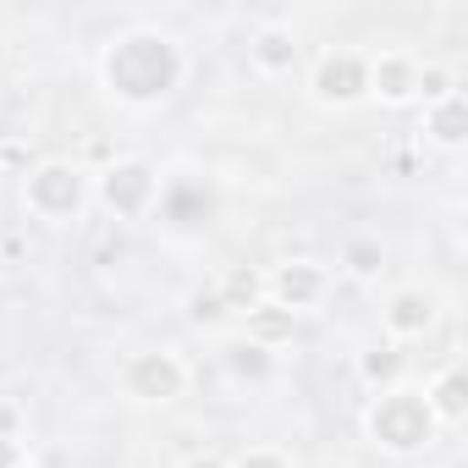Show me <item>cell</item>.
I'll list each match as a JSON object with an SVG mask.
<instances>
[{"mask_svg": "<svg viewBox=\"0 0 468 468\" xmlns=\"http://www.w3.org/2000/svg\"><path fill=\"white\" fill-rule=\"evenodd\" d=\"M226 314H231V309L220 303V292H193V298H187V320H193V325H220Z\"/></svg>", "mask_w": 468, "mask_h": 468, "instance_id": "ffe728a7", "label": "cell"}, {"mask_svg": "<svg viewBox=\"0 0 468 468\" xmlns=\"http://www.w3.org/2000/svg\"><path fill=\"white\" fill-rule=\"evenodd\" d=\"M100 72L122 105H160L182 83V50H176V39H165L154 28H133V34L111 39Z\"/></svg>", "mask_w": 468, "mask_h": 468, "instance_id": "6da1fadb", "label": "cell"}, {"mask_svg": "<svg viewBox=\"0 0 468 468\" xmlns=\"http://www.w3.org/2000/svg\"><path fill=\"white\" fill-rule=\"evenodd\" d=\"M292 331H298V314H287V309H276V303L249 309V342H260V347H282V342H292Z\"/></svg>", "mask_w": 468, "mask_h": 468, "instance_id": "4fadbf2b", "label": "cell"}, {"mask_svg": "<svg viewBox=\"0 0 468 468\" xmlns=\"http://www.w3.org/2000/svg\"><path fill=\"white\" fill-rule=\"evenodd\" d=\"M0 165H28V149L23 144H6V149H0Z\"/></svg>", "mask_w": 468, "mask_h": 468, "instance_id": "cb8c5ba5", "label": "cell"}, {"mask_svg": "<svg viewBox=\"0 0 468 468\" xmlns=\"http://www.w3.org/2000/svg\"><path fill=\"white\" fill-rule=\"evenodd\" d=\"M89 204V176L67 160H39L28 171V209L39 220H72Z\"/></svg>", "mask_w": 468, "mask_h": 468, "instance_id": "3957f363", "label": "cell"}, {"mask_svg": "<svg viewBox=\"0 0 468 468\" xmlns=\"http://www.w3.org/2000/svg\"><path fill=\"white\" fill-rule=\"evenodd\" d=\"M254 67L260 72H292L298 67V39H292V28H260L254 34Z\"/></svg>", "mask_w": 468, "mask_h": 468, "instance_id": "7c38bea8", "label": "cell"}, {"mask_svg": "<svg viewBox=\"0 0 468 468\" xmlns=\"http://www.w3.org/2000/svg\"><path fill=\"white\" fill-rule=\"evenodd\" d=\"M358 375H364L369 386H391V380L402 375V353H397V347H369L364 364H358Z\"/></svg>", "mask_w": 468, "mask_h": 468, "instance_id": "ac0fdd59", "label": "cell"}, {"mask_svg": "<svg viewBox=\"0 0 468 468\" xmlns=\"http://www.w3.org/2000/svg\"><path fill=\"white\" fill-rule=\"evenodd\" d=\"M23 441H12V435H0V468H23Z\"/></svg>", "mask_w": 468, "mask_h": 468, "instance_id": "7402d4cb", "label": "cell"}, {"mask_svg": "<svg viewBox=\"0 0 468 468\" xmlns=\"http://www.w3.org/2000/svg\"><path fill=\"white\" fill-rule=\"evenodd\" d=\"M342 265H347V276L369 282V276H380V271H386V249H380L375 238H353V243L342 249Z\"/></svg>", "mask_w": 468, "mask_h": 468, "instance_id": "e0dca14e", "label": "cell"}, {"mask_svg": "<svg viewBox=\"0 0 468 468\" xmlns=\"http://www.w3.org/2000/svg\"><path fill=\"white\" fill-rule=\"evenodd\" d=\"M231 468H292V463H287L276 446H254V452H243L238 463H231Z\"/></svg>", "mask_w": 468, "mask_h": 468, "instance_id": "44dd1931", "label": "cell"}, {"mask_svg": "<svg viewBox=\"0 0 468 468\" xmlns=\"http://www.w3.org/2000/svg\"><path fill=\"white\" fill-rule=\"evenodd\" d=\"M154 193H160V176H154L149 160H116V165L100 171V204L111 215H122V220L144 215L154 204Z\"/></svg>", "mask_w": 468, "mask_h": 468, "instance_id": "277c9868", "label": "cell"}, {"mask_svg": "<svg viewBox=\"0 0 468 468\" xmlns=\"http://www.w3.org/2000/svg\"><path fill=\"white\" fill-rule=\"evenodd\" d=\"M430 325H435V298L430 292H419V287L391 292V303H386V331L391 336H424Z\"/></svg>", "mask_w": 468, "mask_h": 468, "instance_id": "9c48e42d", "label": "cell"}, {"mask_svg": "<svg viewBox=\"0 0 468 468\" xmlns=\"http://www.w3.org/2000/svg\"><path fill=\"white\" fill-rule=\"evenodd\" d=\"M413 89H419V61H413V56L386 50V56L369 61V94H380L386 105H408V100H419Z\"/></svg>", "mask_w": 468, "mask_h": 468, "instance_id": "ba28073f", "label": "cell"}, {"mask_svg": "<svg viewBox=\"0 0 468 468\" xmlns=\"http://www.w3.org/2000/svg\"><path fill=\"white\" fill-rule=\"evenodd\" d=\"M220 303H226V309H243V314L260 309V303H265V276L249 271V265H238V271L226 276V287H220Z\"/></svg>", "mask_w": 468, "mask_h": 468, "instance_id": "9a60e30c", "label": "cell"}, {"mask_svg": "<svg viewBox=\"0 0 468 468\" xmlns=\"http://www.w3.org/2000/svg\"><path fill=\"white\" fill-rule=\"evenodd\" d=\"M187 468H231V463L215 457V452H198V457H187Z\"/></svg>", "mask_w": 468, "mask_h": 468, "instance_id": "d4e9b609", "label": "cell"}, {"mask_svg": "<svg viewBox=\"0 0 468 468\" xmlns=\"http://www.w3.org/2000/svg\"><path fill=\"white\" fill-rule=\"evenodd\" d=\"M369 441L386 452H419L435 441V413L424 402V391H380V402L369 408Z\"/></svg>", "mask_w": 468, "mask_h": 468, "instance_id": "7a4b0ae2", "label": "cell"}, {"mask_svg": "<svg viewBox=\"0 0 468 468\" xmlns=\"http://www.w3.org/2000/svg\"><path fill=\"white\" fill-rule=\"evenodd\" d=\"M182 386H187V369H182V358L165 353V347L138 353V358L127 364V391H133L138 402H176Z\"/></svg>", "mask_w": 468, "mask_h": 468, "instance_id": "8992f818", "label": "cell"}, {"mask_svg": "<svg viewBox=\"0 0 468 468\" xmlns=\"http://www.w3.org/2000/svg\"><path fill=\"white\" fill-rule=\"evenodd\" d=\"M17 424H23V408H17V402H0V435L17 441Z\"/></svg>", "mask_w": 468, "mask_h": 468, "instance_id": "603a6c76", "label": "cell"}, {"mask_svg": "<svg viewBox=\"0 0 468 468\" xmlns=\"http://www.w3.org/2000/svg\"><path fill=\"white\" fill-rule=\"evenodd\" d=\"M369 94V56L358 50H331L314 67V100L320 105H358Z\"/></svg>", "mask_w": 468, "mask_h": 468, "instance_id": "5b68a950", "label": "cell"}, {"mask_svg": "<svg viewBox=\"0 0 468 468\" xmlns=\"http://www.w3.org/2000/svg\"><path fill=\"white\" fill-rule=\"evenodd\" d=\"M424 133L441 149H463V138H468V100L463 94H446L441 105H430L424 111Z\"/></svg>", "mask_w": 468, "mask_h": 468, "instance_id": "8fae6325", "label": "cell"}, {"mask_svg": "<svg viewBox=\"0 0 468 468\" xmlns=\"http://www.w3.org/2000/svg\"><path fill=\"white\" fill-rule=\"evenodd\" d=\"M265 292H271L276 309L298 314V309H309V303L325 298V271L314 260H287V265H276V276L265 282Z\"/></svg>", "mask_w": 468, "mask_h": 468, "instance_id": "52a82bcc", "label": "cell"}, {"mask_svg": "<svg viewBox=\"0 0 468 468\" xmlns=\"http://www.w3.org/2000/svg\"><path fill=\"white\" fill-rule=\"evenodd\" d=\"M226 369L238 375V380H271V369H276V353L243 336V342H231V347H226Z\"/></svg>", "mask_w": 468, "mask_h": 468, "instance_id": "5bb4252c", "label": "cell"}, {"mask_svg": "<svg viewBox=\"0 0 468 468\" xmlns=\"http://www.w3.org/2000/svg\"><path fill=\"white\" fill-rule=\"evenodd\" d=\"M424 402H430L435 424H457V419L468 413V369H463V364L441 369V375H435V386L424 391Z\"/></svg>", "mask_w": 468, "mask_h": 468, "instance_id": "30bf717a", "label": "cell"}, {"mask_svg": "<svg viewBox=\"0 0 468 468\" xmlns=\"http://www.w3.org/2000/svg\"><path fill=\"white\" fill-rule=\"evenodd\" d=\"M413 94H424L430 105H441L446 94H457V78L446 72V67H419V89Z\"/></svg>", "mask_w": 468, "mask_h": 468, "instance_id": "d6986e66", "label": "cell"}, {"mask_svg": "<svg viewBox=\"0 0 468 468\" xmlns=\"http://www.w3.org/2000/svg\"><path fill=\"white\" fill-rule=\"evenodd\" d=\"M160 209H165V220H171V226H198V220L209 215V198H204V193H193V187H171V193L160 198Z\"/></svg>", "mask_w": 468, "mask_h": 468, "instance_id": "2e32d148", "label": "cell"}]
</instances>
